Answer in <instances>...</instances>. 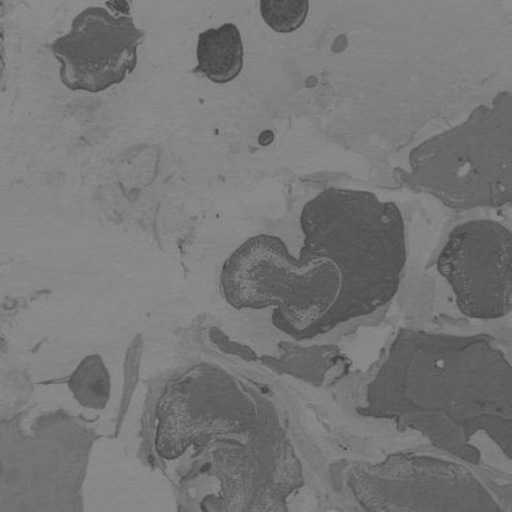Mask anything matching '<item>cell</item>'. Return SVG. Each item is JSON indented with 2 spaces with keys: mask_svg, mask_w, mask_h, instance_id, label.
Masks as SVG:
<instances>
[{
  "mask_svg": "<svg viewBox=\"0 0 512 512\" xmlns=\"http://www.w3.org/2000/svg\"><path fill=\"white\" fill-rule=\"evenodd\" d=\"M244 48L240 30L234 23H224L208 29L199 36L197 67L200 73L215 84H227L242 72Z\"/></svg>",
  "mask_w": 512,
  "mask_h": 512,
  "instance_id": "52a82bcc",
  "label": "cell"
},
{
  "mask_svg": "<svg viewBox=\"0 0 512 512\" xmlns=\"http://www.w3.org/2000/svg\"><path fill=\"white\" fill-rule=\"evenodd\" d=\"M511 363L490 337L402 331L368 380L364 418L424 434L464 463L487 444L511 461Z\"/></svg>",
  "mask_w": 512,
  "mask_h": 512,
  "instance_id": "7a4b0ae2",
  "label": "cell"
},
{
  "mask_svg": "<svg viewBox=\"0 0 512 512\" xmlns=\"http://www.w3.org/2000/svg\"><path fill=\"white\" fill-rule=\"evenodd\" d=\"M300 221V259L271 235L255 236L228 259L221 286L232 305H275L287 324L316 336L393 300L407 261L397 204L367 190L329 188L305 205Z\"/></svg>",
  "mask_w": 512,
  "mask_h": 512,
  "instance_id": "6da1fadb",
  "label": "cell"
},
{
  "mask_svg": "<svg viewBox=\"0 0 512 512\" xmlns=\"http://www.w3.org/2000/svg\"><path fill=\"white\" fill-rule=\"evenodd\" d=\"M145 31L130 14L88 7L73 19L71 31L50 45L60 62V80L71 91L99 93L122 84L138 65Z\"/></svg>",
  "mask_w": 512,
  "mask_h": 512,
  "instance_id": "8992f818",
  "label": "cell"
},
{
  "mask_svg": "<svg viewBox=\"0 0 512 512\" xmlns=\"http://www.w3.org/2000/svg\"><path fill=\"white\" fill-rule=\"evenodd\" d=\"M511 93L479 106L460 126L415 147L403 181L456 209L498 208L512 200Z\"/></svg>",
  "mask_w": 512,
  "mask_h": 512,
  "instance_id": "3957f363",
  "label": "cell"
},
{
  "mask_svg": "<svg viewBox=\"0 0 512 512\" xmlns=\"http://www.w3.org/2000/svg\"><path fill=\"white\" fill-rule=\"evenodd\" d=\"M457 308L469 320L495 321L512 308V236L494 220H471L449 234L437 258Z\"/></svg>",
  "mask_w": 512,
  "mask_h": 512,
  "instance_id": "5b68a950",
  "label": "cell"
},
{
  "mask_svg": "<svg viewBox=\"0 0 512 512\" xmlns=\"http://www.w3.org/2000/svg\"><path fill=\"white\" fill-rule=\"evenodd\" d=\"M347 486L368 511H502L471 469L432 456L394 455L356 465Z\"/></svg>",
  "mask_w": 512,
  "mask_h": 512,
  "instance_id": "277c9868",
  "label": "cell"
},
{
  "mask_svg": "<svg viewBox=\"0 0 512 512\" xmlns=\"http://www.w3.org/2000/svg\"><path fill=\"white\" fill-rule=\"evenodd\" d=\"M69 389L76 401L88 409L102 410L111 394V378L98 355L88 356L69 379Z\"/></svg>",
  "mask_w": 512,
  "mask_h": 512,
  "instance_id": "ba28073f",
  "label": "cell"
},
{
  "mask_svg": "<svg viewBox=\"0 0 512 512\" xmlns=\"http://www.w3.org/2000/svg\"><path fill=\"white\" fill-rule=\"evenodd\" d=\"M261 14L277 33H293L300 29L309 13L308 0H262Z\"/></svg>",
  "mask_w": 512,
  "mask_h": 512,
  "instance_id": "9c48e42d",
  "label": "cell"
}]
</instances>
